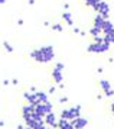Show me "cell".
<instances>
[{"mask_svg": "<svg viewBox=\"0 0 114 129\" xmlns=\"http://www.w3.org/2000/svg\"><path fill=\"white\" fill-rule=\"evenodd\" d=\"M30 58H33L36 62H42V64H46V62H51L52 59L55 58V51H53V47L52 45H46V47H39L32 49L30 52Z\"/></svg>", "mask_w": 114, "mask_h": 129, "instance_id": "6da1fadb", "label": "cell"}, {"mask_svg": "<svg viewBox=\"0 0 114 129\" xmlns=\"http://www.w3.org/2000/svg\"><path fill=\"white\" fill-rule=\"evenodd\" d=\"M111 44L108 42H91L88 47H87V52H91V54H104V52H108Z\"/></svg>", "mask_w": 114, "mask_h": 129, "instance_id": "7a4b0ae2", "label": "cell"}, {"mask_svg": "<svg viewBox=\"0 0 114 129\" xmlns=\"http://www.w3.org/2000/svg\"><path fill=\"white\" fill-rule=\"evenodd\" d=\"M64 70H65V65L62 64V62H56L55 64V67L52 68V78H53V83L55 84H62L64 81Z\"/></svg>", "mask_w": 114, "mask_h": 129, "instance_id": "3957f363", "label": "cell"}, {"mask_svg": "<svg viewBox=\"0 0 114 129\" xmlns=\"http://www.w3.org/2000/svg\"><path fill=\"white\" fill-rule=\"evenodd\" d=\"M94 10H95L98 15H101L104 19H108V18H110V12H111V7H110L108 2H105V0H101V2L98 3L97 6L94 7Z\"/></svg>", "mask_w": 114, "mask_h": 129, "instance_id": "277c9868", "label": "cell"}, {"mask_svg": "<svg viewBox=\"0 0 114 129\" xmlns=\"http://www.w3.org/2000/svg\"><path fill=\"white\" fill-rule=\"evenodd\" d=\"M52 109H53V105H52L51 102L35 105V112H36L38 115H40V116H43V117H45L48 113H52Z\"/></svg>", "mask_w": 114, "mask_h": 129, "instance_id": "5b68a950", "label": "cell"}, {"mask_svg": "<svg viewBox=\"0 0 114 129\" xmlns=\"http://www.w3.org/2000/svg\"><path fill=\"white\" fill-rule=\"evenodd\" d=\"M100 88L103 90V93L105 97H113L114 96V88L111 87V83L108 80H100Z\"/></svg>", "mask_w": 114, "mask_h": 129, "instance_id": "8992f818", "label": "cell"}, {"mask_svg": "<svg viewBox=\"0 0 114 129\" xmlns=\"http://www.w3.org/2000/svg\"><path fill=\"white\" fill-rule=\"evenodd\" d=\"M43 120H45L46 126H52V128H58V122H59V117H56V115L52 112V113H48L45 117H43Z\"/></svg>", "mask_w": 114, "mask_h": 129, "instance_id": "52a82bcc", "label": "cell"}, {"mask_svg": "<svg viewBox=\"0 0 114 129\" xmlns=\"http://www.w3.org/2000/svg\"><path fill=\"white\" fill-rule=\"evenodd\" d=\"M88 119L87 117H84V116H80V117H77V119H74L72 120V125H74V128L75 129H84L88 125Z\"/></svg>", "mask_w": 114, "mask_h": 129, "instance_id": "ba28073f", "label": "cell"}, {"mask_svg": "<svg viewBox=\"0 0 114 129\" xmlns=\"http://www.w3.org/2000/svg\"><path fill=\"white\" fill-rule=\"evenodd\" d=\"M23 97H25V100H26L28 103H30V105H38V103H39V99H38V94L36 93L25 91V93H23Z\"/></svg>", "mask_w": 114, "mask_h": 129, "instance_id": "9c48e42d", "label": "cell"}, {"mask_svg": "<svg viewBox=\"0 0 114 129\" xmlns=\"http://www.w3.org/2000/svg\"><path fill=\"white\" fill-rule=\"evenodd\" d=\"M105 20H107V19H104L101 15H98V13H97V15L94 16V19H92V26H94V28H97V29H101V30H103Z\"/></svg>", "mask_w": 114, "mask_h": 129, "instance_id": "30bf717a", "label": "cell"}, {"mask_svg": "<svg viewBox=\"0 0 114 129\" xmlns=\"http://www.w3.org/2000/svg\"><path fill=\"white\" fill-rule=\"evenodd\" d=\"M58 129H75V128H74V125H72L71 120H67V119H61V117H59Z\"/></svg>", "mask_w": 114, "mask_h": 129, "instance_id": "8fae6325", "label": "cell"}, {"mask_svg": "<svg viewBox=\"0 0 114 129\" xmlns=\"http://www.w3.org/2000/svg\"><path fill=\"white\" fill-rule=\"evenodd\" d=\"M62 16V19L65 20V23L68 25V26H71V28H74V19H72V13L68 12V10H65V12L61 15Z\"/></svg>", "mask_w": 114, "mask_h": 129, "instance_id": "7c38bea8", "label": "cell"}, {"mask_svg": "<svg viewBox=\"0 0 114 129\" xmlns=\"http://www.w3.org/2000/svg\"><path fill=\"white\" fill-rule=\"evenodd\" d=\"M110 32H114V23L110 19H107L105 23H104V28H103V34L105 35V34H110Z\"/></svg>", "mask_w": 114, "mask_h": 129, "instance_id": "4fadbf2b", "label": "cell"}, {"mask_svg": "<svg viewBox=\"0 0 114 129\" xmlns=\"http://www.w3.org/2000/svg\"><path fill=\"white\" fill-rule=\"evenodd\" d=\"M38 94V99H39V103H46V102H49V93H45V91H36Z\"/></svg>", "mask_w": 114, "mask_h": 129, "instance_id": "5bb4252c", "label": "cell"}, {"mask_svg": "<svg viewBox=\"0 0 114 129\" xmlns=\"http://www.w3.org/2000/svg\"><path fill=\"white\" fill-rule=\"evenodd\" d=\"M88 32H90V35H91L92 38H97V36H104L103 30H101V29H97V28H94V26H91Z\"/></svg>", "mask_w": 114, "mask_h": 129, "instance_id": "9a60e30c", "label": "cell"}, {"mask_svg": "<svg viewBox=\"0 0 114 129\" xmlns=\"http://www.w3.org/2000/svg\"><path fill=\"white\" fill-rule=\"evenodd\" d=\"M100 2H101V0H84V3H85V6H88V7H92V9H94V7L97 6V5L100 3Z\"/></svg>", "mask_w": 114, "mask_h": 129, "instance_id": "2e32d148", "label": "cell"}, {"mask_svg": "<svg viewBox=\"0 0 114 129\" xmlns=\"http://www.w3.org/2000/svg\"><path fill=\"white\" fill-rule=\"evenodd\" d=\"M104 41L108 42V44H114V32L105 34V35H104Z\"/></svg>", "mask_w": 114, "mask_h": 129, "instance_id": "e0dca14e", "label": "cell"}, {"mask_svg": "<svg viewBox=\"0 0 114 129\" xmlns=\"http://www.w3.org/2000/svg\"><path fill=\"white\" fill-rule=\"evenodd\" d=\"M3 48H5V51H7V52H13V47H12L10 42L3 41Z\"/></svg>", "mask_w": 114, "mask_h": 129, "instance_id": "ac0fdd59", "label": "cell"}, {"mask_svg": "<svg viewBox=\"0 0 114 129\" xmlns=\"http://www.w3.org/2000/svg\"><path fill=\"white\" fill-rule=\"evenodd\" d=\"M51 28H52V30H55V32H64V26L61 23H53Z\"/></svg>", "mask_w": 114, "mask_h": 129, "instance_id": "d6986e66", "label": "cell"}, {"mask_svg": "<svg viewBox=\"0 0 114 129\" xmlns=\"http://www.w3.org/2000/svg\"><path fill=\"white\" fill-rule=\"evenodd\" d=\"M59 103H61V105L68 103V97H67V96H61V97H59Z\"/></svg>", "mask_w": 114, "mask_h": 129, "instance_id": "ffe728a7", "label": "cell"}, {"mask_svg": "<svg viewBox=\"0 0 114 129\" xmlns=\"http://www.w3.org/2000/svg\"><path fill=\"white\" fill-rule=\"evenodd\" d=\"M72 30H74V34H80V35H81V32H82V30H81L80 28H75V26L72 28Z\"/></svg>", "mask_w": 114, "mask_h": 129, "instance_id": "44dd1931", "label": "cell"}, {"mask_svg": "<svg viewBox=\"0 0 114 129\" xmlns=\"http://www.w3.org/2000/svg\"><path fill=\"white\" fill-rule=\"evenodd\" d=\"M110 110H111V115L114 116V102H111V105H110Z\"/></svg>", "mask_w": 114, "mask_h": 129, "instance_id": "7402d4cb", "label": "cell"}, {"mask_svg": "<svg viewBox=\"0 0 114 129\" xmlns=\"http://www.w3.org/2000/svg\"><path fill=\"white\" fill-rule=\"evenodd\" d=\"M55 91H56V87H55V86H52V87L49 88V94H52V93H55Z\"/></svg>", "mask_w": 114, "mask_h": 129, "instance_id": "603a6c76", "label": "cell"}, {"mask_svg": "<svg viewBox=\"0 0 114 129\" xmlns=\"http://www.w3.org/2000/svg\"><path fill=\"white\" fill-rule=\"evenodd\" d=\"M43 26H52V25L49 23V22H48V20H45V22H43Z\"/></svg>", "mask_w": 114, "mask_h": 129, "instance_id": "cb8c5ba5", "label": "cell"}, {"mask_svg": "<svg viewBox=\"0 0 114 129\" xmlns=\"http://www.w3.org/2000/svg\"><path fill=\"white\" fill-rule=\"evenodd\" d=\"M3 84H5V86H9V84H10V81H9V80H5V81H3Z\"/></svg>", "mask_w": 114, "mask_h": 129, "instance_id": "d4e9b609", "label": "cell"}, {"mask_svg": "<svg viewBox=\"0 0 114 129\" xmlns=\"http://www.w3.org/2000/svg\"><path fill=\"white\" fill-rule=\"evenodd\" d=\"M16 129H25V126H23V125H17Z\"/></svg>", "mask_w": 114, "mask_h": 129, "instance_id": "484cf974", "label": "cell"}, {"mask_svg": "<svg viewBox=\"0 0 114 129\" xmlns=\"http://www.w3.org/2000/svg\"><path fill=\"white\" fill-rule=\"evenodd\" d=\"M68 7H69L68 3H65V5H64V9H65V10H68Z\"/></svg>", "mask_w": 114, "mask_h": 129, "instance_id": "4316f807", "label": "cell"}, {"mask_svg": "<svg viewBox=\"0 0 114 129\" xmlns=\"http://www.w3.org/2000/svg\"><path fill=\"white\" fill-rule=\"evenodd\" d=\"M28 3H29V5H35V0H29Z\"/></svg>", "mask_w": 114, "mask_h": 129, "instance_id": "83f0119b", "label": "cell"}, {"mask_svg": "<svg viewBox=\"0 0 114 129\" xmlns=\"http://www.w3.org/2000/svg\"><path fill=\"white\" fill-rule=\"evenodd\" d=\"M0 3H2V5H5V3H6V0H0Z\"/></svg>", "mask_w": 114, "mask_h": 129, "instance_id": "f1b7e54d", "label": "cell"}, {"mask_svg": "<svg viewBox=\"0 0 114 129\" xmlns=\"http://www.w3.org/2000/svg\"><path fill=\"white\" fill-rule=\"evenodd\" d=\"M46 129H56V128H52V126H46Z\"/></svg>", "mask_w": 114, "mask_h": 129, "instance_id": "f546056e", "label": "cell"}, {"mask_svg": "<svg viewBox=\"0 0 114 129\" xmlns=\"http://www.w3.org/2000/svg\"><path fill=\"white\" fill-rule=\"evenodd\" d=\"M25 129H32V128H30V126H25Z\"/></svg>", "mask_w": 114, "mask_h": 129, "instance_id": "4dcf8cb0", "label": "cell"}]
</instances>
